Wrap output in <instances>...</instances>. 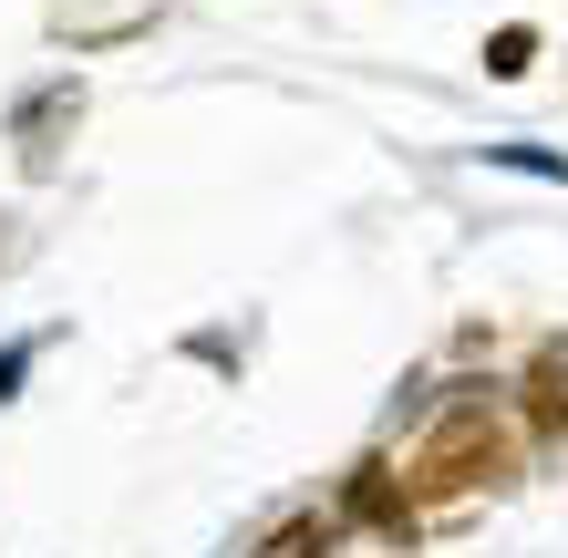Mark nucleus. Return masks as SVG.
<instances>
[{
    "label": "nucleus",
    "instance_id": "nucleus-1",
    "mask_svg": "<svg viewBox=\"0 0 568 558\" xmlns=\"http://www.w3.org/2000/svg\"><path fill=\"white\" fill-rule=\"evenodd\" d=\"M527 62H538V31H527V21H517V31H496V42H486V73H496V83H517Z\"/></svg>",
    "mask_w": 568,
    "mask_h": 558
}]
</instances>
